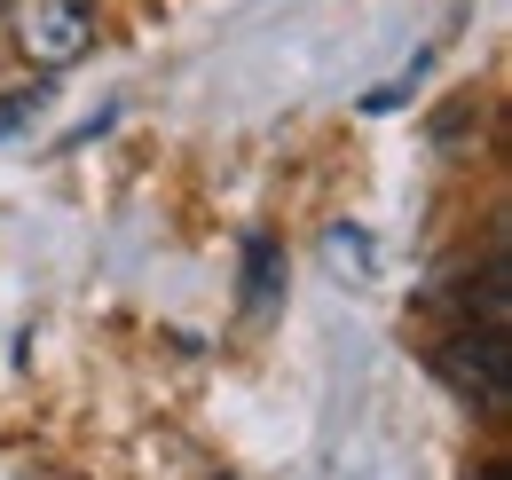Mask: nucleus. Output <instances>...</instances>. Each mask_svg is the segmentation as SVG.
Instances as JSON below:
<instances>
[{
  "label": "nucleus",
  "mask_w": 512,
  "mask_h": 480,
  "mask_svg": "<svg viewBox=\"0 0 512 480\" xmlns=\"http://www.w3.org/2000/svg\"><path fill=\"white\" fill-rule=\"evenodd\" d=\"M237 292H245V307H276V292H284V244L276 237H245V252H237Z\"/></svg>",
  "instance_id": "7ed1b4c3"
},
{
  "label": "nucleus",
  "mask_w": 512,
  "mask_h": 480,
  "mask_svg": "<svg viewBox=\"0 0 512 480\" xmlns=\"http://www.w3.org/2000/svg\"><path fill=\"white\" fill-rule=\"evenodd\" d=\"M473 480H512V473H505V465H481V473H473Z\"/></svg>",
  "instance_id": "423d86ee"
},
{
  "label": "nucleus",
  "mask_w": 512,
  "mask_h": 480,
  "mask_svg": "<svg viewBox=\"0 0 512 480\" xmlns=\"http://www.w3.org/2000/svg\"><path fill=\"white\" fill-rule=\"evenodd\" d=\"M40 103H48V87H40V79H32V87H16V95H0V134H16Z\"/></svg>",
  "instance_id": "20e7f679"
},
{
  "label": "nucleus",
  "mask_w": 512,
  "mask_h": 480,
  "mask_svg": "<svg viewBox=\"0 0 512 480\" xmlns=\"http://www.w3.org/2000/svg\"><path fill=\"white\" fill-rule=\"evenodd\" d=\"M8 8V40H16V56L32 63L40 79H56L71 71L79 56H95V0H0Z\"/></svg>",
  "instance_id": "f257e3e1"
},
{
  "label": "nucleus",
  "mask_w": 512,
  "mask_h": 480,
  "mask_svg": "<svg viewBox=\"0 0 512 480\" xmlns=\"http://www.w3.org/2000/svg\"><path fill=\"white\" fill-rule=\"evenodd\" d=\"M434 370H442L449 386L473 402V410H505L512 402V355H505V331H481V323H465L457 339H442L434 347Z\"/></svg>",
  "instance_id": "f03ea898"
},
{
  "label": "nucleus",
  "mask_w": 512,
  "mask_h": 480,
  "mask_svg": "<svg viewBox=\"0 0 512 480\" xmlns=\"http://www.w3.org/2000/svg\"><path fill=\"white\" fill-rule=\"evenodd\" d=\"M323 252H331V268H355V276L371 268V252H363V237H347V229H331V244H323Z\"/></svg>",
  "instance_id": "39448f33"
}]
</instances>
